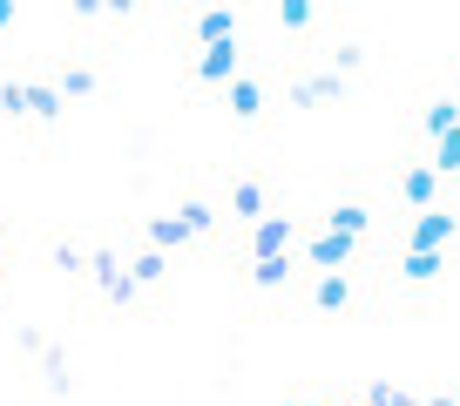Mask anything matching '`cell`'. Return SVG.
Segmentation results:
<instances>
[{
	"mask_svg": "<svg viewBox=\"0 0 460 406\" xmlns=\"http://www.w3.org/2000/svg\"><path fill=\"white\" fill-rule=\"evenodd\" d=\"M0 28H14V0H0Z\"/></svg>",
	"mask_w": 460,
	"mask_h": 406,
	"instance_id": "obj_28",
	"label": "cell"
},
{
	"mask_svg": "<svg viewBox=\"0 0 460 406\" xmlns=\"http://www.w3.org/2000/svg\"><path fill=\"white\" fill-rule=\"evenodd\" d=\"M34 359H41V379H48V393H75V366H68V352H61V346H41Z\"/></svg>",
	"mask_w": 460,
	"mask_h": 406,
	"instance_id": "obj_24",
	"label": "cell"
},
{
	"mask_svg": "<svg viewBox=\"0 0 460 406\" xmlns=\"http://www.w3.org/2000/svg\"><path fill=\"white\" fill-rule=\"evenodd\" d=\"M291 406H318V400H291Z\"/></svg>",
	"mask_w": 460,
	"mask_h": 406,
	"instance_id": "obj_30",
	"label": "cell"
},
{
	"mask_svg": "<svg viewBox=\"0 0 460 406\" xmlns=\"http://www.w3.org/2000/svg\"><path fill=\"white\" fill-rule=\"evenodd\" d=\"M176 217L190 224V237H197V244H217V237H224V224H230V210L217 197H203V190H190L183 203H176Z\"/></svg>",
	"mask_w": 460,
	"mask_h": 406,
	"instance_id": "obj_12",
	"label": "cell"
},
{
	"mask_svg": "<svg viewBox=\"0 0 460 406\" xmlns=\"http://www.w3.org/2000/svg\"><path fill=\"white\" fill-rule=\"evenodd\" d=\"M325 68L339 75V82H352V75L366 68V41H352V34H339V41L325 48Z\"/></svg>",
	"mask_w": 460,
	"mask_h": 406,
	"instance_id": "obj_22",
	"label": "cell"
},
{
	"mask_svg": "<svg viewBox=\"0 0 460 406\" xmlns=\"http://www.w3.org/2000/svg\"><path fill=\"white\" fill-rule=\"evenodd\" d=\"M447 271H454L447 251H400V258H393V291H400L413 312H427L433 291H447Z\"/></svg>",
	"mask_w": 460,
	"mask_h": 406,
	"instance_id": "obj_1",
	"label": "cell"
},
{
	"mask_svg": "<svg viewBox=\"0 0 460 406\" xmlns=\"http://www.w3.org/2000/svg\"><path fill=\"white\" fill-rule=\"evenodd\" d=\"M332 102H345V82L332 68H312V75L285 82V109H332Z\"/></svg>",
	"mask_w": 460,
	"mask_h": 406,
	"instance_id": "obj_11",
	"label": "cell"
},
{
	"mask_svg": "<svg viewBox=\"0 0 460 406\" xmlns=\"http://www.w3.org/2000/svg\"><path fill=\"white\" fill-rule=\"evenodd\" d=\"M271 21H278L285 34H312V28H318L325 14H318L312 0H278V7H271Z\"/></svg>",
	"mask_w": 460,
	"mask_h": 406,
	"instance_id": "obj_23",
	"label": "cell"
},
{
	"mask_svg": "<svg viewBox=\"0 0 460 406\" xmlns=\"http://www.w3.org/2000/svg\"><path fill=\"white\" fill-rule=\"evenodd\" d=\"M122 264H129V285H136V291H163V285H170V258H163V251H149V244H136Z\"/></svg>",
	"mask_w": 460,
	"mask_h": 406,
	"instance_id": "obj_21",
	"label": "cell"
},
{
	"mask_svg": "<svg viewBox=\"0 0 460 406\" xmlns=\"http://www.w3.org/2000/svg\"><path fill=\"white\" fill-rule=\"evenodd\" d=\"M244 278L251 291H264V298H285L291 291V278H298V258H244Z\"/></svg>",
	"mask_w": 460,
	"mask_h": 406,
	"instance_id": "obj_13",
	"label": "cell"
},
{
	"mask_svg": "<svg viewBox=\"0 0 460 406\" xmlns=\"http://www.w3.org/2000/svg\"><path fill=\"white\" fill-rule=\"evenodd\" d=\"M88 285H95V298L109 304V312H136V304H143V291L129 285V264H122L115 244H95V258H88Z\"/></svg>",
	"mask_w": 460,
	"mask_h": 406,
	"instance_id": "obj_3",
	"label": "cell"
},
{
	"mask_svg": "<svg viewBox=\"0 0 460 406\" xmlns=\"http://www.w3.org/2000/svg\"><path fill=\"white\" fill-rule=\"evenodd\" d=\"M312 312L318 319H359L366 312V285H359V271H325V278H312Z\"/></svg>",
	"mask_w": 460,
	"mask_h": 406,
	"instance_id": "obj_5",
	"label": "cell"
},
{
	"mask_svg": "<svg viewBox=\"0 0 460 406\" xmlns=\"http://www.w3.org/2000/svg\"><path fill=\"white\" fill-rule=\"evenodd\" d=\"M427 406H460V393H433V400Z\"/></svg>",
	"mask_w": 460,
	"mask_h": 406,
	"instance_id": "obj_27",
	"label": "cell"
},
{
	"mask_svg": "<svg viewBox=\"0 0 460 406\" xmlns=\"http://www.w3.org/2000/svg\"><path fill=\"white\" fill-rule=\"evenodd\" d=\"M427 163H433V176H440V183H460V129L440 136V143H427Z\"/></svg>",
	"mask_w": 460,
	"mask_h": 406,
	"instance_id": "obj_25",
	"label": "cell"
},
{
	"mask_svg": "<svg viewBox=\"0 0 460 406\" xmlns=\"http://www.w3.org/2000/svg\"><path fill=\"white\" fill-rule=\"evenodd\" d=\"M0 285H7V251H0Z\"/></svg>",
	"mask_w": 460,
	"mask_h": 406,
	"instance_id": "obj_29",
	"label": "cell"
},
{
	"mask_svg": "<svg viewBox=\"0 0 460 406\" xmlns=\"http://www.w3.org/2000/svg\"><path fill=\"white\" fill-rule=\"evenodd\" d=\"M143 244L170 258V251H190V244H197V237H190V224L176 217V210H163V217H143Z\"/></svg>",
	"mask_w": 460,
	"mask_h": 406,
	"instance_id": "obj_19",
	"label": "cell"
},
{
	"mask_svg": "<svg viewBox=\"0 0 460 406\" xmlns=\"http://www.w3.org/2000/svg\"><path fill=\"white\" fill-rule=\"evenodd\" d=\"M393 197H400L406 217H420V210H440V203H447V183L433 176L427 156H406L400 170H393Z\"/></svg>",
	"mask_w": 460,
	"mask_h": 406,
	"instance_id": "obj_4",
	"label": "cell"
},
{
	"mask_svg": "<svg viewBox=\"0 0 460 406\" xmlns=\"http://www.w3.org/2000/svg\"><path fill=\"white\" fill-rule=\"evenodd\" d=\"M88 258H95V244H88V237H75V231H48V264H55V271L88 278Z\"/></svg>",
	"mask_w": 460,
	"mask_h": 406,
	"instance_id": "obj_17",
	"label": "cell"
},
{
	"mask_svg": "<svg viewBox=\"0 0 460 406\" xmlns=\"http://www.w3.org/2000/svg\"><path fill=\"white\" fill-rule=\"evenodd\" d=\"M0 122H14V129H28V82H0Z\"/></svg>",
	"mask_w": 460,
	"mask_h": 406,
	"instance_id": "obj_26",
	"label": "cell"
},
{
	"mask_svg": "<svg viewBox=\"0 0 460 406\" xmlns=\"http://www.w3.org/2000/svg\"><path fill=\"white\" fill-rule=\"evenodd\" d=\"M61 116H68V95H61L48 75H34L28 82V129H55Z\"/></svg>",
	"mask_w": 460,
	"mask_h": 406,
	"instance_id": "obj_15",
	"label": "cell"
},
{
	"mask_svg": "<svg viewBox=\"0 0 460 406\" xmlns=\"http://www.w3.org/2000/svg\"><path fill=\"white\" fill-rule=\"evenodd\" d=\"M359 251H366V244H352V237H339V231H318V224H312V237H305L298 264H305L312 278H325V271H359Z\"/></svg>",
	"mask_w": 460,
	"mask_h": 406,
	"instance_id": "obj_7",
	"label": "cell"
},
{
	"mask_svg": "<svg viewBox=\"0 0 460 406\" xmlns=\"http://www.w3.org/2000/svg\"><path fill=\"white\" fill-rule=\"evenodd\" d=\"M312 224H318V231L352 237V244H366V237H373V224H379V203H373V197H332Z\"/></svg>",
	"mask_w": 460,
	"mask_h": 406,
	"instance_id": "obj_8",
	"label": "cell"
},
{
	"mask_svg": "<svg viewBox=\"0 0 460 406\" xmlns=\"http://www.w3.org/2000/svg\"><path fill=\"white\" fill-rule=\"evenodd\" d=\"M48 82H55L68 102H88V95L102 88V68H95V61H82V55H68V61H55V75H48Z\"/></svg>",
	"mask_w": 460,
	"mask_h": 406,
	"instance_id": "obj_16",
	"label": "cell"
},
{
	"mask_svg": "<svg viewBox=\"0 0 460 406\" xmlns=\"http://www.w3.org/2000/svg\"><path fill=\"white\" fill-rule=\"evenodd\" d=\"M454 244H460V210H454V203H440V210H420V217H406L400 251H447V258H454Z\"/></svg>",
	"mask_w": 460,
	"mask_h": 406,
	"instance_id": "obj_6",
	"label": "cell"
},
{
	"mask_svg": "<svg viewBox=\"0 0 460 406\" xmlns=\"http://www.w3.org/2000/svg\"><path fill=\"white\" fill-rule=\"evenodd\" d=\"M244 75V48L237 41H224V48H203V55H190V82H203V88H217L224 95L230 82Z\"/></svg>",
	"mask_w": 460,
	"mask_h": 406,
	"instance_id": "obj_10",
	"label": "cell"
},
{
	"mask_svg": "<svg viewBox=\"0 0 460 406\" xmlns=\"http://www.w3.org/2000/svg\"><path fill=\"white\" fill-rule=\"evenodd\" d=\"M312 237V217H291V210H271L264 224L244 231V258H298V244Z\"/></svg>",
	"mask_w": 460,
	"mask_h": 406,
	"instance_id": "obj_2",
	"label": "cell"
},
{
	"mask_svg": "<svg viewBox=\"0 0 460 406\" xmlns=\"http://www.w3.org/2000/svg\"><path fill=\"white\" fill-rule=\"evenodd\" d=\"M224 210H230V224H244V231H251V224H264V217L278 210V203H271V183H264L258 170L237 176V183H230V197H224Z\"/></svg>",
	"mask_w": 460,
	"mask_h": 406,
	"instance_id": "obj_9",
	"label": "cell"
},
{
	"mask_svg": "<svg viewBox=\"0 0 460 406\" xmlns=\"http://www.w3.org/2000/svg\"><path fill=\"white\" fill-rule=\"evenodd\" d=\"M454 129H460V95L454 88L420 102V136H427V143H440V136H454Z\"/></svg>",
	"mask_w": 460,
	"mask_h": 406,
	"instance_id": "obj_18",
	"label": "cell"
},
{
	"mask_svg": "<svg viewBox=\"0 0 460 406\" xmlns=\"http://www.w3.org/2000/svg\"><path fill=\"white\" fill-rule=\"evenodd\" d=\"M237 28H244V14H237V7H203V14L190 21V41H197V55H203V48L237 41Z\"/></svg>",
	"mask_w": 460,
	"mask_h": 406,
	"instance_id": "obj_14",
	"label": "cell"
},
{
	"mask_svg": "<svg viewBox=\"0 0 460 406\" xmlns=\"http://www.w3.org/2000/svg\"><path fill=\"white\" fill-rule=\"evenodd\" d=\"M224 109H230V122H264V82L258 75H237L224 88Z\"/></svg>",
	"mask_w": 460,
	"mask_h": 406,
	"instance_id": "obj_20",
	"label": "cell"
}]
</instances>
